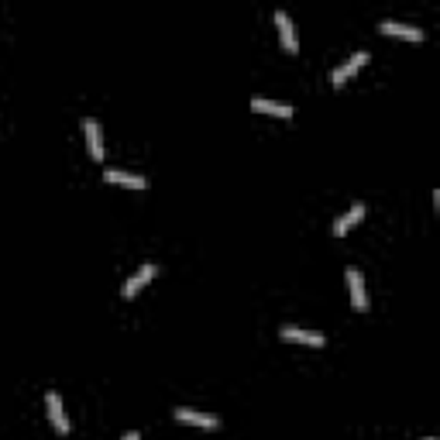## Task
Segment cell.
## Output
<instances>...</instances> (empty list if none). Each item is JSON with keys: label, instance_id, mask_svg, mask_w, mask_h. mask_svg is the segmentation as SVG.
I'll use <instances>...</instances> for the list:
<instances>
[{"label": "cell", "instance_id": "1", "mask_svg": "<svg viewBox=\"0 0 440 440\" xmlns=\"http://www.w3.org/2000/svg\"><path fill=\"white\" fill-rule=\"evenodd\" d=\"M364 62H368V52H364V48H358V52L347 58V62H341L337 69H330V86H344L347 79H351L354 73H358V69H362Z\"/></svg>", "mask_w": 440, "mask_h": 440}, {"label": "cell", "instance_id": "2", "mask_svg": "<svg viewBox=\"0 0 440 440\" xmlns=\"http://www.w3.org/2000/svg\"><path fill=\"white\" fill-rule=\"evenodd\" d=\"M379 31H382V35H396V39H409V41H423V39H426V35H423V28H416V24H406V21H392V18L379 21Z\"/></svg>", "mask_w": 440, "mask_h": 440}, {"label": "cell", "instance_id": "3", "mask_svg": "<svg viewBox=\"0 0 440 440\" xmlns=\"http://www.w3.org/2000/svg\"><path fill=\"white\" fill-rule=\"evenodd\" d=\"M347 275V289H351V307L358 309V313H364V309H368V292H364V275L362 272H358V268L351 265L344 272Z\"/></svg>", "mask_w": 440, "mask_h": 440}, {"label": "cell", "instance_id": "4", "mask_svg": "<svg viewBox=\"0 0 440 440\" xmlns=\"http://www.w3.org/2000/svg\"><path fill=\"white\" fill-rule=\"evenodd\" d=\"M173 416L179 423H190V426H203V430H213L217 426V416H210V413H200V409H190V406H179V409H173Z\"/></svg>", "mask_w": 440, "mask_h": 440}, {"label": "cell", "instance_id": "5", "mask_svg": "<svg viewBox=\"0 0 440 440\" xmlns=\"http://www.w3.org/2000/svg\"><path fill=\"white\" fill-rule=\"evenodd\" d=\"M45 406H48V420L56 426L58 434H69V416H66V409H62V396H58L56 389L45 396Z\"/></svg>", "mask_w": 440, "mask_h": 440}, {"label": "cell", "instance_id": "6", "mask_svg": "<svg viewBox=\"0 0 440 440\" xmlns=\"http://www.w3.org/2000/svg\"><path fill=\"white\" fill-rule=\"evenodd\" d=\"M362 220H364V203H354L351 210L341 213V217L330 224V234H334V237H344L347 230L354 227V224H362Z\"/></svg>", "mask_w": 440, "mask_h": 440}, {"label": "cell", "instance_id": "7", "mask_svg": "<svg viewBox=\"0 0 440 440\" xmlns=\"http://www.w3.org/2000/svg\"><path fill=\"white\" fill-rule=\"evenodd\" d=\"M103 183H114V186H128V190H148V179L134 173H121V169H103Z\"/></svg>", "mask_w": 440, "mask_h": 440}, {"label": "cell", "instance_id": "8", "mask_svg": "<svg viewBox=\"0 0 440 440\" xmlns=\"http://www.w3.org/2000/svg\"><path fill=\"white\" fill-rule=\"evenodd\" d=\"M83 134H86V148H90V155L100 162V158H103V131H100V124H96L93 117H83Z\"/></svg>", "mask_w": 440, "mask_h": 440}, {"label": "cell", "instance_id": "9", "mask_svg": "<svg viewBox=\"0 0 440 440\" xmlns=\"http://www.w3.org/2000/svg\"><path fill=\"white\" fill-rule=\"evenodd\" d=\"M279 334H282V341H300V344H309V347H324V334L303 330V327H296V324H286Z\"/></svg>", "mask_w": 440, "mask_h": 440}, {"label": "cell", "instance_id": "10", "mask_svg": "<svg viewBox=\"0 0 440 440\" xmlns=\"http://www.w3.org/2000/svg\"><path fill=\"white\" fill-rule=\"evenodd\" d=\"M152 275H155V265H152V262H148V265H141V268H138V272H134L131 279L124 282V300H134V296H138L141 289H145V286H148V282H152Z\"/></svg>", "mask_w": 440, "mask_h": 440}, {"label": "cell", "instance_id": "11", "mask_svg": "<svg viewBox=\"0 0 440 440\" xmlns=\"http://www.w3.org/2000/svg\"><path fill=\"white\" fill-rule=\"evenodd\" d=\"M251 111H258V114H272V117H292V114H296L289 103H279V100H262V96H255V100H251Z\"/></svg>", "mask_w": 440, "mask_h": 440}, {"label": "cell", "instance_id": "12", "mask_svg": "<svg viewBox=\"0 0 440 440\" xmlns=\"http://www.w3.org/2000/svg\"><path fill=\"white\" fill-rule=\"evenodd\" d=\"M275 28H279V39H282V45H286L289 52H296V28H292V21H289L286 11H275Z\"/></svg>", "mask_w": 440, "mask_h": 440}, {"label": "cell", "instance_id": "13", "mask_svg": "<svg viewBox=\"0 0 440 440\" xmlns=\"http://www.w3.org/2000/svg\"><path fill=\"white\" fill-rule=\"evenodd\" d=\"M121 440H141V434H138V430H128V434H124Z\"/></svg>", "mask_w": 440, "mask_h": 440}, {"label": "cell", "instance_id": "14", "mask_svg": "<svg viewBox=\"0 0 440 440\" xmlns=\"http://www.w3.org/2000/svg\"><path fill=\"white\" fill-rule=\"evenodd\" d=\"M423 440H437V437H423Z\"/></svg>", "mask_w": 440, "mask_h": 440}]
</instances>
